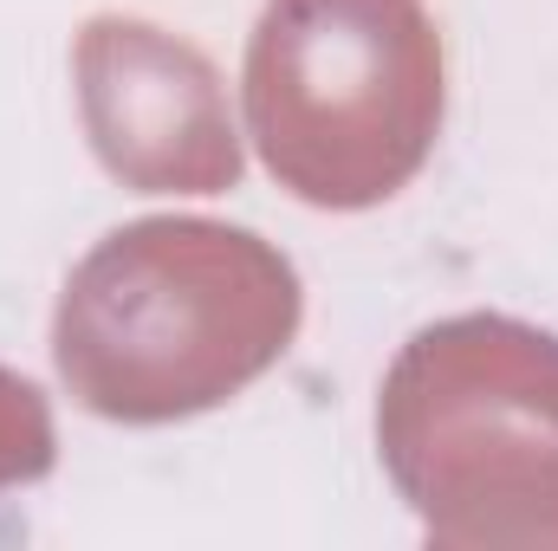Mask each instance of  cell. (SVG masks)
<instances>
[{
	"mask_svg": "<svg viewBox=\"0 0 558 551\" xmlns=\"http://www.w3.org/2000/svg\"><path fill=\"white\" fill-rule=\"evenodd\" d=\"M247 131L312 208L390 201L441 131V33L422 0H267Z\"/></svg>",
	"mask_w": 558,
	"mask_h": 551,
	"instance_id": "3957f363",
	"label": "cell"
},
{
	"mask_svg": "<svg viewBox=\"0 0 558 551\" xmlns=\"http://www.w3.org/2000/svg\"><path fill=\"white\" fill-rule=\"evenodd\" d=\"M299 331V273L247 228L131 221L65 279L52 357L105 421H182L247 390Z\"/></svg>",
	"mask_w": 558,
	"mask_h": 551,
	"instance_id": "6da1fadb",
	"label": "cell"
},
{
	"mask_svg": "<svg viewBox=\"0 0 558 551\" xmlns=\"http://www.w3.org/2000/svg\"><path fill=\"white\" fill-rule=\"evenodd\" d=\"M52 474V415L39 390L13 370H0V487Z\"/></svg>",
	"mask_w": 558,
	"mask_h": 551,
	"instance_id": "5b68a950",
	"label": "cell"
},
{
	"mask_svg": "<svg viewBox=\"0 0 558 551\" xmlns=\"http://www.w3.org/2000/svg\"><path fill=\"white\" fill-rule=\"evenodd\" d=\"M377 441L441 546H558V338L494 311L416 331Z\"/></svg>",
	"mask_w": 558,
	"mask_h": 551,
	"instance_id": "7a4b0ae2",
	"label": "cell"
},
{
	"mask_svg": "<svg viewBox=\"0 0 558 551\" xmlns=\"http://www.w3.org/2000/svg\"><path fill=\"white\" fill-rule=\"evenodd\" d=\"M78 98H85V131L98 143L105 169L143 195H162V188L215 195L241 175L215 65L143 20L111 13L85 26Z\"/></svg>",
	"mask_w": 558,
	"mask_h": 551,
	"instance_id": "277c9868",
	"label": "cell"
}]
</instances>
